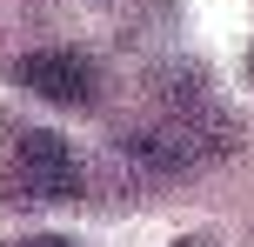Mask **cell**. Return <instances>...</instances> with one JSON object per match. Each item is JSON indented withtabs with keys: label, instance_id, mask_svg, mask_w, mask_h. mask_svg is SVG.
I'll return each mask as SVG.
<instances>
[{
	"label": "cell",
	"instance_id": "2",
	"mask_svg": "<svg viewBox=\"0 0 254 247\" xmlns=\"http://www.w3.org/2000/svg\"><path fill=\"white\" fill-rule=\"evenodd\" d=\"M13 80H20L27 94H40V100H61V107H87L94 100V60L74 53V47L27 53V60L13 67Z\"/></svg>",
	"mask_w": 254,
	"mask_h": 247
},
{
	"label": "cell",
	"instance_id": "3",
	"mask_svg": "<svg viewBox=\"0 0 254 247\" xmlns=\"http://www.w3.org/2000/svg\"><path fill=\"white\" fill-rule=\"evenodd\" d=\"M13 247H74V241H61V234H34V241H13Z\"/></svg>",
	"mask_w": 254,
	"mask_h": 247
},
{
	"label": "cell",
	"instance_id": "1",
	"mask_svg": "<svg viewBox=\"0 0 254 247\" xmlns=\"http://www.w3.org/2000/svg\"><path fill=\"white\" fill-rule=\"evenodd\" d=\"M7 127V194L20 200H74L80 194V160L61 134L27 127V120H0Z\"/></svg>",
	"mask_w": 254,
	"mask_h": 247
},
{
	"label": "cell",
	"instance_id": "4",
	"mask_svg": "<svg viewBox=\"0 0 254 247\" xmlns=\"http://www.w3.org/2000/svg\"><path fill=\"white\" fill-rule=\"evenodd\" d=\"M174 247H207V241H201V234H188V241H174Z\"/></svg>",
	"mask_w": 254,
	"mask_h": 247
},
{
	"label": "cell",
	"instance_id": "5",
	"mask_svg": "<svg viewBox=\"0 0 254 247\" xmlns=\"http://www.w3.org/2000/svg\"><path fill=\"white\" fill-rule=\"evenodd\" d=\"M248 74H254V53H248Z\"/></svg>",
	"mask_w": 254,
	"mask_h": 247
}]
</instances>
